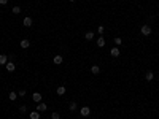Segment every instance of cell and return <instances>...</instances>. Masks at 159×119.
Instances as JSON below:
<instances>
[{"instance_id":"21","label":"cell","mask_w":159,"mask_h":119,"mask_svg":"<svg viewBox=\"0 0 159 119\" xmlns=\"http://www.w3.org/2000/svg\"><path fill=\"white\" fill-rule=\"evenodd\" d=\"M51 119H61V114H59V113H53V114H51Z\"/></svg>"},{"instance_id":"22","label":"cell","mask_w":159,"mask_h":119,"mask_svg":"<svg viewBox=\"0 0 159 119\" xmlns=\"http://www.w3.org/2000/svg\"><path fill=\"white\" fill-rule=\"evenodd\" d=\"M19 111L21 113H26V111H27V106H26V105H21L19 106Z\"/></svg>"},{"instance_id":"18","label":"cell","mask_w":159,"mask_h":119,"mask_svg":"<svg viewBox=\"0 0 159 119\" xmlns=\"http://www.w3.org/2000/svg\"><path fill=\"white\" fill-rule=\"evenodd\" d=\"M21 11H22V10H21L19 7H13V8H11V13H13V14H19Z\"/></svg>"},{"instance_id":"15","label":"cell","mask_w":159,"mask_h":119,"mask_svg":"<svg viewBox=\"0 0 159 119\" xmlns=\"http://www.w3.org/2000/svg\"><path fill=\"white\" fill-rule=\"evenodd\" d=\"M76 108H78L76 102H70V105H68V110H70V111H76Z\"/></svg>"},{"instance_id":"13","label":"cell","mask_w":159,"mask_h":119,"mask_svg":"<svg viewBox=\"0 0 159 119\" xmlns=\"http://www.w3.org/2000/svg\"><path fill=\"white\" fill-rule=\"evenodd\" d=\"M145 78H146V81H151V79L154 78V73L148 70V71H146V73H145Z\"/></svg>"},{"instance_id":"7","label":"cell","mask_w":159,"mask_h":119,"mask_svg":"<svg viewBox=\"0 0 159 119\" xmlns=\"http://www.w3.org/2000/svg\"><path fill=\"white\" fill-rule=\"evenodd\" d=\"M8 64V56L0 54V65H7Z\"/></svg>"},{"instance_id":"20","label":"cell","mask_w":159,"mask_h":119,"mask_svg":"<svg viewBox=\"0 0 159 119\" xmlns=\"http://www.w3.org/2000/svg\"><path fill=\"white\" fill-rule=\"evenodd\" d=\"M115 44H116V46H121V44H122V38L121 37H116L115 38Z\"/></svg>"},{"instance_id":"17","label":"cell","mask_w":159,"mask_h":119,"mask_svg":"<svg viewBox=\"0 0 159 119\" xmlns=\"http://www.w3.org/2000/svg\"><path fill=\"white\" fill-rule=\"evenodd\" d=\"M16 97H18V95H16V92H14V91H11L10 95H8V99H10L11 102H14V100H16Z\"/></svg>"},{"instance_id":"8","label":"cell","mask_w":159,"mask_h":119,"mask_svg":"<svg viewBox=\"0 0 159 119\" xmlns=\"http://www.w3.org/2000/svg\"><path fill=\"white\" fill-rule=\"evenodd\" d=\"M46 108H48L46 103H43V102H40V103L37 105V111H46Z\"/></svg>"},{"instance_id":"4","label":"cell","mask_w":159,"mask_h":119,"mask_svg":"<svg viewBox=\"0 0 159 119\" xmlns=\"http://www.w3.org/2000/svg\"><path fill=\"white\" fill-rule=\"evenodd\" d=\"M5 67H7V70H8V71H14L16 65H14V62H13V60H8V64L5 65Z\"/></svg>"},{"instance_id":"5","label":"cell","mask_w":159,"mask_h":119,"mask_svg":"<svg viewBox=\"0 0 159 119\" xmlns=\"http://www.w3.org/2000/svg\"><path fill=\"white\" fill-rule=\"evenodd\" d=\"M32 100H34V102H37V103H40V102H41V94H40V92H35V94L32 95Z\"/></svg>"},{"instance_id":"23","label":"cell","mask_w":159,"mask_h":119,"mask_svg":"<svg viewBox=\"0 0 159 119\" xmlns=\"http://www.w3.org/2000/svg\"><path fill=\"white\" fill-rule=\"evenodd\" d=\"M97 32H99V34H103V32H105V29H103V26H99V29H97Z\"/></svg>"},{"instance_id":"10","label":"cell","mask_w":159,"mask_h":119,"mask_svg":"<svg viewBox=\"0 0 159 119\" xmlns=\"http://www.w3.org/2000/svg\"><path fill=\"white\" fill-rule=\"evenodd\" d=\"M97 46H99V48H103V46H105V38L102 37V35L97 38Z\"/></svg>"},{"instance_id":"6","label":"cell","mask_w":159,"mask_h":119,"mask_svg":"<svg viewBox=\"0 0 159 119\" xmlns=\"http://www.w3.org/2000/svg\"><path fill=\"white\" fill-rule=\"evenodd\" d=\"M110 54H112L113 57H118V56L121 54V51H119V48H112V51H110Z\"/></svg>"},{"instance_id":"3","label":"cell","mask_w":159,"mask_h":119,"mask_svg":"<svg viewBox=\"0 0 159 119\" xmlns=\"http://www.w3.org/2000/svg\"><path fill=\"white\" fill-rule=\"evenodd\" d=\"M22 24H24V27H30L32 24H34V22H32V17L26 16V17H24V21H22Z\"/></svg>"},{"instance_id":"24","label":"cell","mask_w":159,"mask_h":119,"mask_svg":"<svg viewBox=\"0 0 159 119\" xmlns=\"http://www.w3.org/2000/svg\"><path fill=\"white\" fill-rule=\"evenodd\" d=\"M24 95H26V89H21L19 91V97H24Z\"/></svg>"},{"instance_id":"9","label":"cell","mask_w":159,"mask_h":119,"mask_svg":"<svg viewBox=\"0 0 159 119\" xmlns=\"http://www.w3.org/2000/svg\"><path fill=\"white\" fill-rule=\"evenodd\" d=\"M29 46H30V41H29L27 38L21 40V48H24V49H26V48H29Z\"/></svg>"},{"instance_id":"16","label":"cell","mask_w":159,"mask_h":119,"mask_svg":"<svg viewBox=\"0 0 159 119\" xmlns=\"http://www.w3.org/2000/svg\"><path fill=\"white\" fill-rule=\"evenodd\" d=\"M54 64L56 65H61L62 64V56H54Z\"/></svg>"},{"instance_id":"2","label":"cell","mask_w":159,"mask_h":119,"mask_svg":"<svg viewBox=\"0 0 159 119\" xmlns=\"http://www.w3.org/2000/svg\"><path fill=\"white\" fill-rule=\"evenodd\" d=\"M80 114L84 116V118H86V116H89V114H91V110H89V106H83V108L80 110Z\"/></svg>"},{"instance_id":"12","label":"cell","mask_w":159,"mask_h":119,"mask_svg":"<svg viewBox=\"0 0 159 119\" xmlns=\"http://www.w3.org/2000/svg\"><path fill=\"white\" fill-rule=\"evenodd\" d=\"M29 118L30 119H40V111H32L30 114H29Z\"/></svg>"},{"instance_id":"19","label":"cell","mask_w":159,"mask_h":119,"mask_svg":"<svg viewBox=\"0 0 159 119\" xmlns=\"http://www.w3.org/2000/svg\"><path fill=\"white\" fill-rule=\"evenodd\" d=\"M84 38H86V40H92V38H94V34H92V32H86Z\"/></svg>"},{"instance_id":"14","label":"cell","mask_w":159,"mask_h":119,"mask_svg":"<svg viewBox=\"0 0 159 119\" xmlns=\"http://www.w3.org/2000/svg\"><path fill=\"white\" fill-rule=\"evenodd\" d=\"M65 91H67V89H65V86H59L56 92H57V95H64V94H65Z\"/></svg>"},{"instance_id":"25","label":"cell","mask_w":159,"mask_h":119,"mask_svg":"<svg viewBox=\"0 0 159 119\" xmlns=\"http://www.w3.org/2000/svg\"><path fill=\"white\" fill-rule=\"evenodd\" d=\"M8 3V0H0V5H7Z\"/></svg>"},{"instance_id":"26","label":"cell","mask_w":159,"mask_h":119,"mask_svg":"<svg viewBox=\"0 0 159 119\" xmlns=\"http://www.w3.org/2000/svg\"><path fill=\"white\" fill-rule=\"evenodd\" d=\"M70 2H75V0H70Z\"/></svg>"},{"instance_id":"11","label":"cell","mask_w":159,"mask_h":119,"mask_svg":"<svg viewBox=\"0 0 159 119\" xmlns=\"http://www.w3.org/2000/svg\"><path fill=\"white\" fill-rule=\"evenodd\" d=\"M91 73H92V75H99V73H100L99 65H92V67H91Z\"/></svg>"},{"instance_id":"1","label":"cell","mask_w":159,"mask_h":119,"mask_svg":"<svg viewBox=\"0 0 159 119\" xmlns=\"http://www.w3.org/2000/svg\"><path fill=\"white\" fill-rule=\"evenodd\" d=\"M140 32H142V35H145V37H148V35H151V27H150V26H142V29H140Z\"/></svg>"}]
</instances>
